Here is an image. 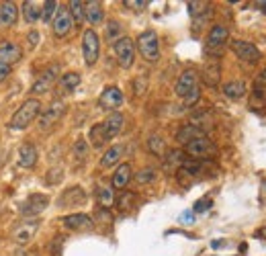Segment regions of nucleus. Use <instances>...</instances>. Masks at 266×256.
Masks as SVG:
<instances>
[{"instance_id":"obj_1","label":"nucleus","mask_w":266,"mask_h":256,"mask_svg":"<svg viewBox=\"0 0 266 256\" xmlns=\"http://www.w3.org/2000/svg\"><path fill=\"white\" fill-rule=\"evenodd\" d=\"M41 113V100L39 98H27L23 105L14 111L12 119H10V129H25L29 127Z\"/></svg>"},{"instance_id":"obj_2","label":"nucleus","mask_w":266,"mask_h":256,"mask_svg":"<svg viewBox=\"0 0 266 256\" xmlns=\"http://www.w3.org/2000/svg\"><path fill=\"white\" fill-rule=\"evenodd\" d=\"M135 45H137L139 56L145 62H158V58H160V39H158V33L156 31L147 29V31L139 33Z\"/></svg>"},{"instance_id":"obj_3","label":"nucleus","mask_w":266,"mask_h":256,"mask_svg":"<svg viewBox=\"0 0 266 256\" xmlns=\"http://www.w3.org/2000/svg\"><path fill=\"white\" fill-rule=\"evenodd\" d=\"M82 56H84L86 66H94L101 56V39L94 29H86L82 33Z\"/></svg>"},{"instance_id":"obj_4","label":"nucleus","mask_w":266,"mask_h":256,"mask_svg":"<svg viewBox=\"0 0 266 256\" xmlns=\"http://www.w3.org/2000/svg\"><path fill=\"white\" fill-rule=\"evenodd\" d=\"M113 49H115V56H117V62L123 70H129L135 62V43H133L131 37L123 35L121 39H117L113 43Z\"/></svg>"},{"instance_id":"obj_5","label":"nucleus","mask_w":266,"mask_h":256,"mask_svg":"<svg viewBox=\"0 0 266 256\" xmlns=\"http://www.w3.org/2000/svg\"><path fill=\"white\" fill-rule=\"evenodd\" d=\"M185 150H187V154L193 158V160H207V158H213L215 154H217V146H215L209 138H197V140H193L191 144H187L185 146Z\"/></svg>"},{"instance_id":"obj_6","label":"nucleus","mask_w":266,"mask_h":256,"mask_svg":"<svg viewBox=\"0 0 266 256\" xmlns=\"http://www.w3.org/2000/svg\"><path fill=\"white\" fill-rule=\"evenodd\" d=\"M47 205H49V197L41 195V193H35V195H31V197L25 199L23 207H21V213H23L25 219H33V217H37L39 213H43L47 209Z\"/></svg>"},{"instance_id":"obj_7","label":"nucleus","mask_w":266,"mask_h":256,"mask_svg":"<svg viewBox=\"0 0 266 256\" xmlns=\"http://www.w3.org/2000/svg\"><path fill=\"white\" fill-rule=\"evenodd\" d=\"M231 51L242 60V62H248V64H256L260 60V49L250 43V41H244V39H234L229 43Z\"/></svg>"},{"instance_id":"obj_8","label":"nucleus","mask_w":266,"mask_h":256,"mask_svg":"<svg viewBox=\"0 0 266 256\" xmlns=\"http://www.w3.org/2000/svg\"><path fill=\"white\" fill-rule=\"evenodd\" d=\"M195 88H199V76L195 70H185L180 74V78L176 80V86H174V92L176 96L180 98H187Z\"/></svg>"},{"instance_id":"obj_9","label":"nucleus","mask_w":266,"mask_h":256,"mask_svg":"<svg viewBox=\"0 0 266 256\" xmlns=\"http://www.w3.org/2000/svg\"><path fill=\"white\" fill-rule=\"evenodd\" d=\"M64 113H66V105L62 100H56V102H52V105L47 107V111H43L41 113V117H39V129H49L52 125H56L60 119L64 117Z\"/></svg>"},{"instance_id":"obj_10","label":"nucleus","mask_w":266,"mask_h":256,"mask_svg":"<svg viewBox=\"0 0 266 256\" xmlns=\"http://www.w3.org/2000/svg\"><path fill=\"white\" fill-rule=\"evenodd\" d=\"M58 72H60V66H56V64L49 66L45 72H41V76L35 80V84L31 86V92H33V94H43V92H47V90L56 84Z\"/></svg>"},{"instance_id":"obj_11","label":"nucleus","mask_w":266,"mask_h":256,"mask_svg":"<svg viewBox=\"0 0 266 256\" xmlns=\"http://www.w3.org/2000/svg\"><path fill=\"white\" fill-rule=\"evenodd\" d=\"M98 105H101L103 109H107V111H111V113H115V111H117L123 105V92H121V88L107 86L101 92V96H98Z\"/></svg>"},{"instance_id":"obj_12","label":"nucleus","mask_w":266,"mask_h":256,"mask_svg":"<svg viewBox=\"0 0 266 256\" xmlns=\"http://www.w3.org/2000/svg\"><path fill=\"white\" fill-rule=\"evenodd\" d=\"M37 228H39V221H37V219H33V221H31V219H25L19 228H14V232H12V240H14L16 244H19V246H25V244L31 242V238L35 236Z\"/></svg>"},{"instance_id":"obj_13","label":"nucleus","mask_w":266,"mask_h":256,"mask_svg":"<svg viewBox=\"0 0 266 256\" xmlns=\"http://www.w3.org/2000/svg\"><path fill=\"white\" fill-rule=\"evenodd\" d=\"M23 58V49L21 45H16L12 41H0V64L12 66Z\"/></svg>"},{"instance_id":"obj_14","label":"nucleus","mask_w":266,"mask_h":256,"mask_svg":"<svg viewBox=\"0 0 266 256\" xmlns=\"http://www.w3.org/2000/svg\"><path fill=\"white\" fill-rule=\"evenodd\" d=\"M72 16L68 12V8H60L58 14L54 16V21H52V27H54V35L56 37H66L70 33L72 29Z\"/></svg>"},{"instance_id":"obj_15","label":"nucleus","mask_w":266,"mask_h":256,"mask_svg":"<svg viewBox=\"0 0 266 256\" xmlns=\"http://www.w3.org/2000/svg\"><path fill=\"white\" fill-rule=\"evenodd\" d=\"M64 226L68 228V230L78 232V230H90L94 226V221L86 213H72V215H66L64 217Z\"/></svg>"},{"instance_id":"obj_16","label":"nucleus","mask_w":266,"mask_h":256,"mask_svg":"<svg viewBox=\"0 0 266 256\" xmlns=\"http://www.w3.org/2000/svg\"><path fill=\"white\" fill-rule=\"evenodd\" d=\"M123 123H125V117H123L119 111L111 113V115L105 119V121H103V127H105V131H107V138H109V142H111L113 138H117V135L121 133Z\"/></svg>"},{"instance_id":"obj_17","label":"nucleus","mask_w":266,"mask_h":256,"mask_svg":"<svg viewBox=\"0 0 266 256\" xmlns=\"http://www.w3.org/2000/svg\"><path fill=\"white\" fill-rule=\"evenodd\" d=\"M86 201V193L80 186H70L60 197V207H72V205H82Z\"/></svg>"},{"instance_id":"obj_18","label":"nucleus","mask_w":266,"mask_h":256,"mask_svg":"<svg viewBox=\"0 0 266 256\" xmlns=\"http://www.w3.org/2000/svg\"><path fill=\"white\" fill-rule=\"evenodd\" d=\"M219 78H221V62H219V58H213L203 68V80L209 86H217Z\"/></svg>"},{"instance_id":"obj_19","label":"nucleus","mask_w":266,"mask_h":256,"mask_svg":"<svg viewBox=\"0 0 266 256\" xmlns=\"http://www.w3.org/2000/svg\"><path fill=\"white\" fill-rule=\"evenodd\" d=\"M187 6H189V14L193 16V21L197 25H203L213 14V6L209 2H189Z\"/></svg>"},{"instance_id":"obj_20","label":"nucleus","mask_w":266,"mask_h":256,"mask_svg":"<svg viewBox=\"0 0 266 256\" xmlns=\"http://www.w3.org/2000/svg\"><path fill=\"white\" fill-rule=\"evenodd\" d=\"M229 39V31L223 25H215L207 35V49H219Z\"/></svg>"},{"instance_id":"obj_21","label":"nucleus","mask_w":266,"mask_h":256,"mask_svg":"<svg viewBox=\"0 0 266 256\" xmlns=\"http://www.w3.org/2000/svg\"><path fill=\"white\" fill-rule=\"evenodd\" d=\"M84 21L90 25H101L105 21V10L101 2H84Z\"/></svg>"},{"instance_id":"obj_22","label":"nucleus","mask_w":266,"mask_h":256,"mask_svg":"<svg viewBox=\"0 0 266 256\" xmlns=\"http://www.w3.org/2000/svg\"><path fill=\"white\" fill-rule=\"evenodd\" d=\"M131 178H133V174H131V164H129V162H123V164H119V168L115 170V174H113V186H115V189L125 191V186L129 184Z\"/></svg>"},{"instance_id":"obj_23","label":"nucleus","mask_w":266,"mask_h":256,"mask_svg":"<svg viewBox=\"0 0 266 256\" xmlns=\"http://www.w3.org/2000/svg\"><path fill=\"white\" fill-rule=\"evenodd\" d=\"M37 164V148L33 144H23L19 148V166L33 168Z\"/></svg>"},{"instance_id":"obj_24","label":"nucleus","mask_w":266,"mask_h":256,"mask_svg":"<svg viewBox=\"0 0 266 256\" xmlns=\"http://www.w3.org/2000/svg\"><path fill=\"white\" fill-rule=\"evenodd\" d=\"M246 82L244 80H229V82H225L223 86H221V92L227 96V98H231V100H238V98H242L244 94H246Z\"/></svg>"},{"instance_id":"obj_25","label":"nucleus","mask_w":266,"mask_h":256,"mask_svg":"<svg viewBox=\"0 0 266 256\" xmlns=\"http://www.w3.org/2000/svg\"><path fill=\"white\" fill-rule=\"evenodd\" d=\"M205 135V131H201L199 127H195V125H182L180 129H178V133H176V142L178 144H191L193 140H197V138H203Z\"/></svg>"},{"instance_id":"obj_26","label":"nucleus","mask_w":266,"mask_h":256,"mask_svg":"<svg viewBox=\"0 0 266 256\" xmlns=\"http://www.w3.org/2000/svg\"><path fill=\"white\" fill-rule=\"evenodd\" d=\"M16 16H19V8L14 2H2L0 4V25L10 27L16 23Z\"/></svg>"},{"instance_id":"obj_27","label":"nucleus","mask_w":266,"mask_h":256,"mask_svg":"<svg viewBox=\"0 0 266 256\" xmlns=\"http://www.w3.org/2000/svg\"><path fill=\"white\" fill-rule=\"evenodd\" d=\"M123 152H125V148H123L121 144L111 146V148L103 154V158H101V168H111L113 164H117V162L121 160V156H123Z\"/></svg>"},{"instance_id":"obj_28","label":"nucleus","mask_w":266,"mask_h":256,"mask_svg":"<svg viewBox=\"0 0 266 256\" xmlns=\"http://www.w3.org/2000/svg\"><path fill=\"white\" fill-rule=\"evenodd\" d=\"M88 142H90L92 148H103V146L109 142L103 123H96V125L90 127V131H88Z\"/></svg>"},{"instance_id":"obj_29","label":"nucleus","mask_w":266,"mask_h":256,"mask_svg":"<svg viewBox=\"0 0 266 256\" xmlns=\"http://www.w3.org/2000/svg\"><path fill=\"white\" fill-rule=\"evenodd\" d=\"M21 6H23V16L29 25L37 23L41 19V4L39 2H23Z\"/></svg>"},{"instance_id":"obj_30","label":"nucleus","mask_w":266,"mask_h":256,"mask_svg":"<svg viewBox=\"0 0 266 256\" xmlns=\"http://www.w3.org/2000/svg\"><path fill=\"white\" fill-rule=\"evenodd\" d=\"M182 162H185V154L180 150H172L168 154H164V166L168 170H176L178 166H182Z\"/></svg>"},{"instance_id":"obj_31","label":"nucleus","mask_w":266,"mask_h":256,"mask_svg":"<svg viewBox=\"0 0 266 256\" xmlns=\"http://www.w3.org/2000/svg\"><path fill=\"white\" fill-rule=\"evenodd\" d=\"M80 74L78 72H64L62 76H60V86L64 88V90H74V88H78V84H80Z\"/></svg>"},{"instance_id":"obj_32","label":"nucleus","mask_w":266,"mask_h":256,"mask_svg":"<svg viewBox=\"0 0 266 256\" xmlns=\"http://www.w3.org/2000/svg\"><path fill=\"white\" fill-rule=\"evenodd\" d=\"M96 199L101 203V207H111L115 203V193H113V186H98L96 189Z\"/></svg>"},{"instance_id":"obj_33","label":"nucleus","mask_w":266,"mask_h":256,"mask_svg":"<svg viewBox=\"0 0 266 256\" xmlns=\"http://www.w3.org/2000/svg\"><path fill=\"white\" fill-rule=\"evenodd\" d=\"M58 10H60V4L56 2V0L41 2V19H43V23H52L54 16L58 14Z\"/></svg>"},{"instance_id":"obj_34","label":"nucleus","mask_w":266,"mask_h":256,"mask_svg":"<svg viewBox=\"0 0 266 256\" xmlns=\"http://www.w3.org/2000/svg\"><path fill=\"white\" fill-rule=\"evenodd\" d=\"M68 12L72 16V23L74 25H80L84 21V2H80V0H72L68 4Z\"/></svg>"},{"instance_id":"obj_35","label":"nucleus","mask_w":266,"mask_h":256,"mask_svg":"<svg viewBox=\"0 0 266 256\" xmlns=\"http://www.w3.org/2000/svg\"><path fill=\"white\" fill-rule=\"evenodd\" d=\"M105 37H107V41H111V43H115L117 39H121V37H123L121 25H119L117 21H109V23H107V29H105Z\"/></svg>"},{"instance_id":"obj_36","label":"nucleus","mask_w":266,"mask_h":256,"mask_svg":"<svg viewBox=\"0 0 266 256\" xmlns=\"http://www.w3.org/2000/svg\"><path fill=\"white\" fill-rule=\"evenodd\" d=\"M147 148L152 154H156V156H164V152H166V144L160 135H152V138L147 140Z\"/></svg>"},{"instance_id":"obj_37","label":"nucleus","mask_w":266,"mask_h":256,"mask_svg":"<svg viewBox=\"0 0 266 256\" xmlns=\"http://www.w3.org/2000/svg\"><path fill=\"white\" fill-rule=\"evenodd\" d=\"M156 180V170L154 168H143V170H139V172L135 174V182L137 184H149V182H154Z\"/></svg>"},{"instance_id":"obj_38","label":"nucleus","mask_w":266,"mask_h":256,"mask_svg":"<svg viewBox=\"0 0 266 256\" xmlns=\"http://www.w3.org/2000/svg\"><path fill=\"white\" fill-rule=\"evenodd\" d=\"M182 170H185L187 174H191V176H195V174H199L203 170V162L201 160H193V158H189V160H185L182 162V166H180Z\"/></svg>"},{"instance_id":"obj_39","label":"nucleus","mask_w":266,"mask_h":256,"mask_svg":"<svg viewBox=\"0 0 266 256\" xmlns=\"http://www.w3.org/2000/svg\"><path fill=\"white\" fill-rule=\"evenodd\" d=\"M72 154H74V158L76 160H84L86 156H88V142L86 140H76V144H74V148H72Z\"/></svg>"},{"instance_id":"obj_40","label":"nucleus","mask_w":266,"mask_h":256,"mask_svg":"<svg viewBox=\"0 0 266 256\" xmlns=\"http://www.w3.org/2000/svg\"><path fill=\"white\" fill-rule=\"evenodd\" d=\"M211 205H213V201H211L209 197L199 199V201L195 203V207H193V213H205V211H209V209H211Z\"/></svg>"},{"instance_id":"obj_41","label":"nucleus","mask_w":266,"mask_h":256,"mask_svg":"<svg viewBox=\"0 0 266 256\" xmlns=\"http://www.w3.org/2000/svg\"><path fill=\"white\" fill-rule=\"evenodd\" d=\"M135 199H137V197L133 195V193H123V195L119 197V207H121V209H129Z\"/></svg>"},{"instance_id":"obj_42","label":"nucleus","mask_w":266,"mask_h":256,"mask_svg":"<svg viewBox=\"0 0 266 256\" xmlns=\"http://www.w3.org/2000/svg\"><path fill=\"white\" fill-rule=\"evenodd\" d=\"M62 168H52V170H49V172H47V182L49 184H54V182H58V180H62Z\"/></svg>"},{"instance_id":"obj_43","label":"nucleus","mask_w":266,"mask_h":256,"mask_svg":"<svg viewBox=\"0 0 266 256\" xmlns=\"http://www.w3.org/2000/svg\"><path fill=\"white\" fill-rule=\"evenodd\" d=\"M133 86H135V94L137 96H141L143 92H145V86H147V80L141 76V78H137L135 82H133Z\"/></svg>"},{"instance_id":"obj_44","label":"nucleus","mask_w":266,"mask_h":256,"mask_svg":"<svg viewBox=\"0 0 266 256\" xmlns=\"http://www.w3.org/2000/svg\"><path fill=\"white\" fill-rule=\"evenodd\" d=\"M199 96H201V88H195L187 98H185V105L187 107H191V105H195V102L199 100Z\"/></svg>"},{"instance_id":"obj_45","label":"nucleus","mask_w":266,"mask_h":256,"mask_svg":"<svg viewBox=\"0 0 266 256\" xmlns=\"http://www.w3.org/2000/svg\"><path fill=\"white\" fill-rule=\"evenodd\" d=\"M180 224H185V226H193L195 224V213H193V209L191 211H185L180 215Z\"/></svg>"},{"instance_id":"obj_46","label":"nucleus","mask_w":266,"mask_h":256,"mask_svg":"<svg viewBox=\"0 0 266 256\" xmlns=\"http://www.w3.org/2000/svg\"><path fill=\"white\" fill-rule=\"evenodd\" d=\"M8 76H10V66L0 64V82H4Z\"/></svg>"},{"instance_id":"obj_47","label":"nucleus","mask_w":266,"mask_h":256,"mask_svg":"<svg viewBox=\"0 0 266 256\" xmlns=\"http://www.w3.org/2000/svg\"><path fill=\"white\" fill-rule=\"evenodd\" d=\"M27 39H29V47H35L39 43V33L37 31H31L29 35H27Z\"/></svg>"},{"instance_id":"obj_48","label":"nucleus","mask_w":266,"mask_h":256,"mask_svg":"<svg viewBox=\"0 0 266 256\" xmlns=\"http://www.w3.org/2000/svg\"><path fill=\"white\" fill-rule=\"evenodd\" d=\"M264 86H266V70H262L260 76L256 78V90H260V88H264Z\"/></svg>"},{"instance_id":"obj_49","label":"nucleus","mask_w":266,"mask_h":256,"mask_svg":"<svg viewBox=\"0 0 266 256\" xmlns=\"http://www.w3.org/2000/svg\"><path fill=\"white\" fill-rule=\"evenodd\" d=\"M145 4L147 2H143V0H141V2H129V0H127V2H125V6H131V8H145Z\"/></svg>"},{"instance_id":"obj_50","label":"nucleus","mask_w":266,"mask_h":256,"mask_svg":"<svg viewBox=\"0 0 266 256\" xmlns=\"http://www.w3.org/2000/svg\"><path fill=\"white\" fill-rule=\"evenodd\" d=\"M258 6H260L262 12H266V0H264V2H258Z\"/></svg>"}]
</instances>
